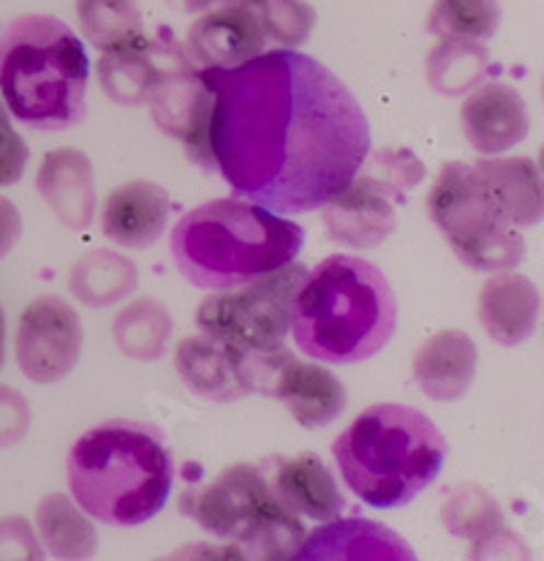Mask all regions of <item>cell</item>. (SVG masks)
I'll return each mask as SVG.
<instances>
[{"instance_id": "cell-1", "label": "cell", "mask_w": 544, "mask_h": 561, "mask_svg": "<svg viewBox=\"0 0 544 561\" xmlns=\"http://www.w3.org/2000/svg\"><path fill=\"white\" fill-rule=\"evenodd\" d=\"M212 93L210 153L229 188L278 216L322 210L370 156L355 93L297 49L201 69Z\"/></svg>"}, {"instance_id": "cell-2", "label": "cell", "mask_w": 544, "mask_h": 561, "mask_svg": "<svg viewBox=\"0 0 544 561\" xmlns=\"http://www.w3.org/2000/svg\"><path fill=\"white\" fill-rule=\"evenodd\" d=\"M395 324V291L384 273L360 256L333 254L302 280L289 335L311 360L355 366L390 344Z\"/></svg>"}, {"instance_id": "cell-3", "label": "cell", "mask_w": 544, "mask_h": 561, "mask_svg": "<svg viewBox=\"0 0 544 561\" xmlns=\"http://www.w3.org/2000/svg\"><path fill=\"white\" fill-rule=\"evenodd\" d=\"M305 232L256 202L212 199L188 210L170 234L177 273L196 289H238L291 265Z\"/></svg>"}, {"instance_id": "cell-4", "label": "cell", "mask_w": 544, "mask_h": 561, "mask_svg": "<svg viewBox=\"0 0 544 561\" xmlns=\"http://www.w3.org/2000/svg\"><path fill=\"white\" fill-rule=\"evenodd\" d=\"M66 469L77 507L109 526L148 524L175 482L161 431L137 420H106L85 431L71 445Z\"/></svg>"}, {"instance_id": "cell-5", "label": "cell", "mask_w": 544, "mask_h": 561, "mask_svg": "<svg viewBox=\"0 0 544 561\" xmlns=\"http://www.w3.org/2000/svg\"><path fill=\"white\" fill-rule=\"evenodd\" d=\"M340 477L360 502L395 510L439 480L447 439L433 420L406 403H373L333 445Z\"/></svg>"}, {"instance_id": "cell-6", "label": "cell", "mask_w": 544, "mask_h": 561, "mask_svg": "<svg viewBox=\"0 0 544 561\" xmlns=\"http://www.w3.org/2000/svg\"><path fill=\"white\" fill-rule=\"evenodd\" d=\"M82 38L63 20L22 14L0 36V95L9 115L38 131H66L88 115Z\"/></svg>"}, {"instance_id": "cell-7", "label": "cell", "mask_w": 544, "mask_h": 561, "mask_svg": "<svg viewBox=\"0 0 544 561\" xmlns=\"http://www.w3.org/2000/svg\"><path fill=\"white\" fill-rule=\"evenodd\" d=\"M181 510L207 535L232 542L245 561H289L305 540L300 515L273 493L265 461L232 463L205 485L188 488Z\"/></svg>"}, {"instance_id": "cell-8", "label": "cell", "mask_w": 544, "mask_h": 561, "mask_svg": "<svg viewBox=\"0 0 544 561\" xmlns=\"http://www.w3.org/2000/svg\"><path fill=\"white\" fill-rule=\"evenodd\" d=\"M428 216L460 262L476 273L514 271L525 240L474 164L450 161L428 194Z\"/></svg>"}, {"instance_id": "cell-9", "label": "cell", "mask_w": 544, "mask_h": 561, "mask_svg": "<svg viewBox=\"0 0 544 561\" xmlns=\"http://www.w3.org/2000/svg\"><path fill=\"white\" fill-rule=\"evenodd\" d=\"M305 276V265L291 262L238 289L210 291L196 306V328L201 335L240 352L248 360L283 350L291 311Z\"/></svg>"}, {"instance_id": "cell-10", "label": "cell", "mask_w": 544, "mask_h": 561, "mask_svg": "<svg viewBox=\"0 0 544 561\" xmlns=\"http://www.w3.org/2000/svg\"><path fill=\"white\" fill-rule=\"evenodd\" d=\"M425 167L406 148L379 150L370 161V172H357L338 196L322 207L327 234L351 249H375L397 227V205L406 202V191L419 186Z\"/></svg>"}, {"instance_id": "cell-11", "label": "cell", "mask_w": 544, "mask_h": 561, "mask_svg": "<svg viewBox=\"0 0 544 561\" xmlns=\"http://www.w3.org/2000/svg\"><path fill=\"white\" fill-rule=\"evenodd\" d=\"M251 385L278 398L302 428H324L346 409V387L329 368L316 360H297L278 350L248 360Z\"/></svg>"}, {"instance_id": "cell-12", "label": "cell", "mask_w": 544, "mask_h": 561, "mask_svg": "<svg viewBox=\"0 0 544 561\" xmlns=\"http://www.w3.org/2000/svg\"><path fill=\"white\" fill-rule=\"evenodd\" d=\"M14 355L20 371L36 385L66 379L82 355L80 313L60 295H38L16 324Z\"/></svg>"}, {"instance_id": "cell-13", "label": "cell", "mask_w": 544, "mask_h": 561, "mask_svg": "<svg viewBox=\"0 0 544 561\" xmlns=\"http://www.w3.org/2000/svg\"><path fill=\"white\" fill-rule=\"evenodd\" d=\"M153 121L166 137L183 145L190 161L201 170H216L210 153V115L212 93L201 77L199 66L185 53L164 75L148 101Z\"/></svg>"}, {"instance_id": "cell-14", "label": "cell", "mask_w": 544, "mask_h": 561, "mask_svg": "<svg viewBox=\"0 0 544 561\" xmlns=\"http://www.w3.org/2000/svg\"><path fill=\"white\" fill-rule=\"evenodd\" d=\"M185 55V47L175 42L148 38L142 31L112 47L101 49L99 82L101 91L115 104H148L166 71Z\"/></svg>"}, {"instance_id": "cell-15", "label": "cell", "mask_w": 544, "mask_h": 561, "mask_svg": "<svg viewBox=\"0 0 544 561\" xmlns=\"http://www.w3.org/2000/svg\"><path fill=\"white\" fill-rule=\"evenodd\" d=\"M265 27L248 0H229L207 9L190 25L185 53L199 69H234L265 53Z\"/></svg>"}, {"instance_id": "cell-16", "label": "cell", "mask_w": 544, "mask_h": 561, "mask_svg": "<svg viewBox=\"0 0 544 561\" xmlns=\"http://www.w3.org/2000/svg\"><path fill=\"white\" fill-rule=\"evenodd\" d=\"M460 128L479 156L507 153L529 137V106L512 85L482 82L463 99Z\"/></svg>"}, {"instance_id": "cell-17", "label": "cell", "mask_w": 544, "mask_h": 561, "mask_svg": "<svg viewBox=\"0 0 544 561\" xmlns=\"http://www.w3.org/2000/svg\"><path fill=\"white\" fill-rule=\"evenodd\" d=\"M289 561H419L390 526L370 518H333L313 529Z\"/></svg>"}, {"instance_id": "cell-18", "label": "cell", "mask_w": 544, "mask_h": 561, "mask_svg": "<svg viewBox=\"0 0 544 561\" xmlns=\"http://www.w3.org/2000/svg\"><path fill=\"white\" fill-rule=\"evenodd\" d=\"M36 191L53 216L71 232H82L93 224L99 194L93 161L82 150H49L36 172Z\"/></svg>"}, {"instance_id": "cell-19", "label": "cell", "mask_w": 544, "mask_h": 561, "mask_svg": "<svg viewBox=\"0 0 544 561\" xmlns=\"http://www.w3.org/2000/svg\"><path fill=\"white\" fill-rule=\"evenodd\" d=\"M170 194L153 181H128L112 188L101 207V232L123 249H150L170 221Z\"/></svg>"}, {"instance_id": "cell-20", "label": "cell", "mask_w": 544, "mask_h": 561, "mask_svg": "<svg viewBox=\"0 0 544 561\" xmlns=\"http://www.w3.org/2000/svg\"><path fill=\"white\" fill-rule=\"evenodd\" d=\"M175 368L183 385L205 401H238L245 392L254 390L248 357L201 333L177 341Z\"/></svg>"}, {"instance_id": "cell-21", "label": "cell", "mask_w": 544, "mask_h": 561, "mask_svg": "<svg viewBox=\"0 0 544 561\" xmlns=\"http://www.w3.org/2000/svg\"><path fill=\"white\" fill-rule=\"evenodd\" d=\"M542 297L531 278L504 271L485 280L476 300V317L487 339L501 346H518L540 328Z\"/></svg>"}, {"instance_id": "cell-22", "label": "cell", "mask_w": 544, "mask_h": 561, "mask_svg": "<svg viewBox=\"0 0 544 561\" xmlns=\"http://www.w3.org/2000/svg\"><path fill=\"white\" fill-rule=\"evenodd\" d=\"M265 469L273 493L294 515L327 524L344 513V493H340L333 471L324 467L319 456H311V453L278 456L265 461Z\"/></svg>"}, {"instance_id": "cell-23", "label": "cell", "mask_w": 544, "mask_h": 561, "mask_svg": "<svg viewBox=\"0 0 544 561\" xmlns=\"http://www.w3.org/2000/svg\"><path fill=\"white\" fill-rule=\"evenodd\" d=\"M476 344L463 330H439L417 346L412 374L430 401H458L476 376Z\"/></svg>"}, {"instance_id": "cell-24", "label": "cell", "mask_w": 544, "mask_h": 561, "mask_svg": "<svg viewBox=\"0 0 544 561\" xmlns=\"http://www.w3.org/2000/svg\"><path fill=\"white\" fill-rule=\"evenodd\" d=\"M474 167L514 227L525 229L542 221V175L534 161L525 156H504V159L490 156L474 161Z\"/></svg>"}, {"instance_id": "cell-25", "label": "cell", "mask_w": 544, "mask_h": 561, "mask_svg": "<svg viewBox=\"0 0 544 561\" xmlns=\"http://www.w3.org/2000/svg\"><path fill=\"white\" fill-rule=\"evenodd\" d=\"M139 286V271L115 249H95L77 260L69 273V289L82 306L109 308L126 300Z\"/></svg>"}, {"instance_id": "cell-26", "label": "cell", "mask_w": 544, "mask_h": 561, "mask_svg": "<svg viewBox=\"0 0 544 561\" xmlns=\"http://www.w3.org/2000/svg\"><path fill=\"white\" fill-rule=\"evenodd\" d=\"M42 546L60 561H85L99 551V531L66 493H49L36 507Z\"/></svg>"}, {"instance_id": "cell-27", "label": "cell", "mask_w": 544, "mask_h": 561, "mask_svg": "<svg viewBox=\"0 0 544 561\" xmlns=\"http://www.w3.org/2000/svg\"><path fill=\"white\" fill-rule=\"evenodd\" d=\"M172 335L170 308L155 297H137L112 319V341L120 355L153 363L164 355Z\"/></svg>"}, {"instance_id": "cell-28", "label": "cell", "mask_w": 544, "mask_h": 561, "mask_svg": "<svg viewBox=\"0 0 544 561\" xmlns=\"http://www.w3.org/2000/svg\"><path fill=\"white\" fill-rule=\"evenodd\" d=\"M490 53L482 42L465 38H439L428 55V82L436 93L460 95L479 88L490 75Z\"/></svg>"}, {"instance_id": "cell-29", "label": "cell", "mask_w": 544, "mask_h": 561, "mask_svg": "<svg viewBox=\"0 0 544 561\" xmlns=\"http://www.w3.org/2000/svg\"><path fill=\"white\" fill-rule=\"evenodd\" d=\"M501 25L498 0H436L425 27L436 38H465L482 42L496 36Z\"/></svg>"}, {"instance_id": "cell-30", "label": "cell", "mask_w": 544, "mask_h": 561, "mask_svg": "<svg viewBox=\"0 0 544 561\" xmlns=\"http://www.w3.org/2000/svg\"><path fill=\"white\" fill-rule=\"evenodd\" d=\"M441 520L450 535L463 537V540H479L504 526V513L490 491L476 482H463L444 499Z\"/></svg>"}, {"instance_id": "cell-31", "label": "cell", "mask_w": 544, "mask_h": 561, "mask_svg": "<svg viewBox=\"0 0 544 561\" xmlns=\"http://www.w3.org/2000/svg\"><path fill=\"white\" fill-rule=\"evenodd\" d=\"M77 16L95 49H106L142 31L137 0H77Z\"/></svg>"}, {"instance_id": "cell-32", "label": "cell", "mask_w": 544, "mask_h": 561, "mask_svg": "<svg viewBox=\"0 0 544 561\" xmlns=\"http://www.w3.org/2000/svg\"><path fill=\"white\" fill-rule=\"evenodd\" d=\"M248 3L259 14L267 42H275L280 49H297L305 44L316 25V11L308 0H248Z\"/></svg>"}, {"instance_id": "cell-33", "label": "cell", "mask_w": 544, "mask_h": 561, "mask_svg": "<svg viewBox=\"0 0 544 561\" xmlns=\"http://www.w3.org/2000/svg\"><path fill=\"white\" fill-rule=\"evenodd\" d=\"M0 561H44V546L22 515L0 518Z\"/></svg>"}, {"instance_id": "cell-34", "label": "cell", "mask_w": 544, "mask_h": 561, "mask_svg": "<svg viewBox=\"0 0 544 561\" xmlns=\"http://www.w3.org/2000/svg\"><path fill=\"white\" fill-rule=\"evenodd\" d=\"M33 412L27 398L16 387L0 385V450L16 447L27 436Z\"/></svg>"}, {"instance_id": "cell-35", "label": "cell", "mask_w": 544, "mask_h": 561, "mask_svg": "<svg viewBox=\"0 0 544 561\" xmlns=\"http://www.w3.org/2000/svg\"><path fill=\"white\" fill-rule=\"evenodd\" d=\"M27 145L11 126L9 110L0 101V186H11L25 175Z\"/></svg>"}, {"instance_id": "cell-36", "label": "cell", "mask_w": 544, "mask_h": 561, "mask_svg": "<svg viewBox=\"0 0 544 561\" xmlns=\"http://www.w3.org/2000/svg\"><path fill=\"white\" fill-rule=\"evenodd\" d=\"M465 561H531V551L523 537L514 535L512 529L498 526L490 535L474 540Z\"/></svg>"}, {"instance_id": "cell-37", "label": "cell", "mask_w": 544, "mask_h": 561, "mask_svg": "<svg viewBox=\"0 0 544 561\" xmlns=\"http://www.w3.org/2000/svg\"><path fill=\"white\" fill-rule=\"evenodd\" d=\"M153 561H245L234 546H212V542H188L177 551Z\"/></svg>"}, {"instance_id": "cell-38", "label": "cell", "mask_w": 544, "mask_h": 561, "mask_svg": "<svg viewBox=\"0 0 544 561\" xmlns=\"http://www.w3.org/2000/svg\"><path fill=\"white\" fill-rule=\"evenodd\" d=\"M20 234H22L20 207H16L11 199H5V196H0V260L14 251V245L20 243Z\"/></svg>"}, {"instance_id": "cell-39", "label": "cell", "mask_w": 544, "mask_h": 561, "mask_svg": "<svg viewBox=\"0 0 544 561\" xmlns=\"http://www.w3.org/2000/svg\"><path fill=\"white\" fill-rule=\"evenodd\" d=\"M175 11H183V14H205L216 0H166Z\"/></svg>"}, {"instance_id": "cell-40", "label": "cell", "mask_w": 544, "mask_h": 561, "mask_svg": "<svg viewBox=\"0 0 544 561\" xmlns=\"http://www.w3.org/2000/svg\"><path fill=\"white\" fill-rule=\"evenodd\" d=\"M3 360H5V313H3V306H0V368H3Z\"/></svg>"}]
</instances>
